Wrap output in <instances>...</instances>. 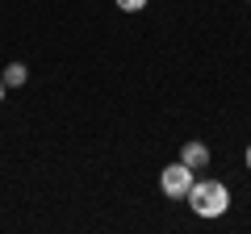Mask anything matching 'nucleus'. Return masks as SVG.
Segmentation results:
<instances>
[{
  "label": "nucleus",
  "instance_id": "f257e3e1",
  "mask_svg": "<svg viewBox=\"0 0 251 234\" xmlns=\"http://www.w3.org/2000/svg\"><path fill=\"white\" fill-rule=\"evenodd\" d=\"M184 201L193 205L197 217H222L230 209V188L222 180H214V176H205V180H193V188L184 192Z\"/></svg>",
  "mask_w": 251,
  "mask_h": 234
},
{
  "label": "nucleus",
  "instance_id": "f03ea898",
  "mask_svg": "<svg viewBox=\"0 0 251 234\" xmlns=\"http://www.w3.org/2000/svg\"><path fill=\"white\" fill-rule=\"evenodd\" d=\"M159 188H163V197H172V201H180L188 188H193V167L188 163H168V167L159 171Z\"/></svg>",
  "mask_w": 251,
  "mask_h": 234
},
{
  "label": "nucleus",
  "instance_id": "7ed1b4c3",
  "mask_svg": "<svg viewBox=\"0 0 251 234\" xmlns=\"http://www.w3.org/2000/svg\"><path fill=\"white\" fill-rule=\"evenodd\" d=\"M180 163H188L193 171L209 167V146H205V142H197V138H193V142H184V146H180Z\"/></svg>",
  "mask_w": 251,
  "mask_h": 234
},
{
  "label": "nucleus",
  "instance_id": "20e7f679",
  "mask_svg": "<svg viewBox=\"0 0 251 234\" xmlns=\"http://www.w3.org/2000/svg\"><path fill=\"white\" fill-rule=\"evenodd\" d=\"M4 84H9V88H25V80H29V71H25V63H9L4 67Z\"/></svg>",
  "mask_w": 251,
  "mask_h": 234
},
{
  "label": "nucleus",
  "instance_id": "39448f33",
  "mask_svg": "<svg viewBox=\"0 0 251 234\" xmlns=\"http://www.w3.org/2000/svg\"><path fill=\"white\" fill-rule=\"evenodd\" d=\"M122 13H138V9H147V0H113Z\"/></svg>",
  "mask_w": 251,
  "mask_h": 234
},
{
  "label": "nucleus",
  "instance_id": "423d86ee",
  "mask_svg": "<svg viewBox=\"0 0 251 234\" xmlns=\"http://www.w3.org/2000/svg\"><path fill=\"white\" fill-rule=\"evenodd\" d=\"M4 92H9V84H4V75H0V100H4Z\"/></svg>",
  "mask_w": 251,
  "mask_h": 234
},
{
  "label": "nucleus",
  "instance_id": "0eeeda50",
  "mask_svg": "<svg viewBox=\"0 0 251 234\" xmlns=\"http://www.w3.org/2000/svg\"><path fill=\"white\" fill-rule=\"evenodd\" d=\"M247 171H251V146H247Z\"/></svg>",
  "mask_w": 251,
  "mask_h": 234
},
{
  "label": "nucleus",
  "instance_id": "6e6552de",
  "mask_svg": "<svg viewBox=\"0 0 251 234\" xmlns=\"http://www.w3.org/2000/svg\"><path fill=\"white\" fill-rule=\"evenodd\" d=\"M247 4H251V0H247Z\"/></svg>",
  "mask_w": 251,
  "mask_h": 234
}]
</instances>
